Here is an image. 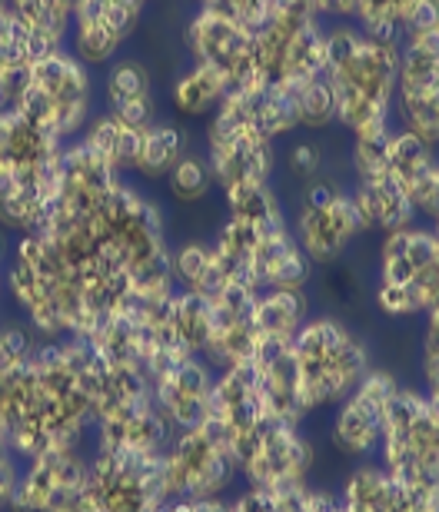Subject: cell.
<instances>
[{"label": "cell", "mask_w": 439, "mask_h": 512, "mask_svg": "<svg viewBox=\"0 0 439 512\" xmlns=\"http://www.w3.org/2000/svg\"><path fill=\"white\" fill-rule=\"evenodd\" d=\"M97 380L100 356L80 336L47 340L24 363L0 366V439L24 463L90 443Z\"/></svg>", "instance_id": "cell-1"}, {"label": "cell", "mask_w": 439, "mask_h": 512, "mask_svg": "<svg viewBox=\"0 0 439 512\" xmlns=\"http://www.w3.org/2000/svg\"><path fill=\"white\" fill-rule=\"evenodd\" d=\"M400 47L366 37L356 24L326 30V84L336 100V124L350 137H370L393 124Z\"/></svg>", "instance_id": "cell-2"}, {"label": "cell", "mask_w": 439, "mask_h": 512, "mask_svg": "<svg viewBox=\"0 0 439 512\" xmlns=\"http://www.w3.org/2000/svg\"><path fill=\"white\" fill-rule=\"evenodd\" d=\"M7 300L17 310V320L47 340L87 336V310L80 300L74 270L54 247L47 233H24L14 237L7 253Z\"/></svg>", "instance_id": "cell-3"}, {"label": "cell", "mask_w": 439, "mask_h": 512, "mask_svg": "<svg viewBox=\"0 0 439 512\" xmlns=\"http://www.w3.org/2000/svg\"><path fill=\"white\" fill-rule=\"evenodd\" d=\"M290 350L306 416L333 409L373 370V356L363 336L326 313H310V320L293 336Z\"/></svg>", "instance_id": "cell-4"}, {"label": "cell", "mask_w": 439, "mask_h": 512, "mask_svg": "<svg viewBox=\"0 0 439 512\" xmlns=\"http://www.w3.org/2000/svg\"><path fill=\"white\" fill-rule=\"evenodd\" d=\"M17 110L60 143L77 140L97 114V80L67 47L34 60Z\"/></svg>", "instance_id": "cell-5"}, {"label": "cell", "mask_w": 439, "mask_h": 512, "mask_svg": "<svg viewBox=\"0 0 439 512\" xmlns=\"http://www.w3.org/2000/svg\"><path fill=\"white\" fill-rule=\"evenodd\" d=\"M373 459L396 483L416 493H439V413L423 389H396Z\"/></svg>", "instance_id": "cell-6"}, {"label": "cell", "mask_w": 439, "mask_h": 512, "mask_svg": "<svg viewBox=\"0 0 439 512\" xmlns=\"http://www.w3.org/2000/svg\"><path fill=\"white\" fill-rule=\"evenodd\" d=\"M439 290V247L433 230L383 233L373 303L390 320H420Z\"/></svg>", "instance_id": "cell-7"}, {"label": "cell", "mask_w": 439, "mask_h": 512, "mask_svg": "<svg viewBox=\"0 0 439 512\" xmlns=\"http://www.w3.org/2000/svg\"><path fill=\"white\" fill-rule=\"evenodd\" d=\"M326 30L320 17L296 0H280L277 10L253 30V64L260 84H303L326 70Z\"/></svg>", "instance_id": "cell-8"}, {"label": "cell", "mask_w": 439, "mask_h": 512, "mask_svg": "<svg viewBox=\"0 0 439 512\" xmlns=\"http://www.w3.org/2000/svg\"><path fill=\"white\" fill-rule=\"evenodd\" d=\"M203 124H207L203 157L210 163L220 193L270 183L273 170H277V143L250 120L247 100L240 94H227V100Z\"/></svg>", "instance_id": "cell-9"}, {"label": "cell", "mask_w": 439, "mask_h": 512, "mask_svg": "<svg viewBox=\"0 0 439 512\" xmlns=\"http://www.w3.org/2000/svg\"><path fill=\"white\" fill-rule=\"evenodd\" d=\"M240 483V469L210 423L177 429L163 449V489L167 503H200V499H227Z\"/></svg>", "instance_id": "cell-10"}, {"label": "cell", "mask_w": 439, "mask_h": 512, "mask_svg": "<svg viewBox=\"0 0 439 512\" xmlns=\"http://www.w3.org/2000/svg\"><path fill=\"white\" fill-rule=\"evenodd\" d=\"M233 459H237L243 486L280 493V489L310 486L316 446L303 433V426L267 416L233 446Z\"/></svg>", "instance_id": "cell-11"}, {"label": "cell", "mask_w": 439, "mask_h": 512, "mask_svg": "<svg viewBox=\"0 0 439 512\" xmlns=\"http://www.w3.org/2000/svg\"><path fill=\"white\" fill-rule=\"evenodd\" d=\"M87 493L97 512H157L167 506L163 456L90 446Z\"/></svg>", "instance_id": "cell-12"}, {"label": "cell", "mask_w": 439, "mask_h": 512, "mask_svg": "<svg viewBox=\"0 0 439 512\" xmlns=\"http://www.w3.org/2000/svg\"><path fill=\"white\" fill-rule=\"evenodd\" d=\"M90 443L27 459L10 512H97L87 493Z\"/></svg>", "instance_id": "cell-13"}, {"label": "cell", "mask_w": 439, "mask_h": 512, "mask_svg": "<svg viewBox=\"0 0 439 512\" xmlns=\"http://www.w3.org/2000/svg\"><path fill=\"white\" fill-rule=\"evenodd\" d=\"M296 243L313 266H330L350 250V243L360 237L363 220L356 213L350 190H340L326 180H310L303 190V200L296 207L290 223Z\"/></svg>", "instance_id": "cell-14"}, {"label": "cell", "mask_w": 439, "mask_h": 512, "mask_svg": "<svg viewBox=\"0 0 439 512\" xmlns=\"http://www.w3.org/2000/svg\"><path fill=\"white\" fill-rule=\"evenodd\" d=\"M396 389H400V380H396L390 370H383V366H373V370L330 409L326 443L333 446L336 456L350 459V463H363V459L376 456V446H380V436H383V419H386V409L393 403Z\"/></svg>", "instance_id": "cell-15"}, {"label": "cell", "mask_w": 439, "mask_h": 512, "mask_svg": "<svg viewBox=\"0 0 439 512\" xmlns=\"http://www.w3.org/2000/svg\"><path fill=\"white\" fill-rule=\"evenodd\" d=\"M67 143L50 137L44 127L27 120L20 110L0 114V197L7 190H40L54 203L60 153Z\"/></svg>", "instance_id": "cell-16"}, {"label": "cell", "mask_w": 439, "mask_h": 512, "mask_svg": "<svg viewBox=\"0 0 439 512\" xmlns=\"http://www.w3.org/2000/svg\"><path fill=\"white\" fill-rule=\"evenodd\" d=\"M183 47L190 54V64L217 70L227 80L230 94L260 84L257 64H253V30L233 24L213 10L197 7V14L183 27Z\"/></svg>", "instance_id": "cell-17"}, {"label": "cell", "mask_w": 439, "mask_h": 512, "mask_svg": "<svg viewBox=\"0 0 439 512\" xmlns=\"http://www.w3.org/2000/svg\"><path fill=\"white\" fill-rule=\"evenodd\" d=\"M147 0H80L70 17L67 50L90 70H104L124 54Z\"/></svg>", "instance_id": "cell-18"}, {"label": "cell", "mask_w": 439, "mask_h": 512, "mask_svg": "<svg viewBox=\"0 0 439 512\" xmlns=\"http://www.w3.org/2000/svg\"><path fill=\"white\" fill-rule=\"evenodd\" d=\"M260 290H250L243 283H227L207 300L210 306V340L207 360L213 370H230V366L250 363L260 346L257 323H253V303Z\"/></svg>", "instance_id": "cell-19"}, {"label": "cell", "mask_w": 439, "mask_h": 512, "mask_svg": "<svg viewBox=\"0 0 439 512\" xmlns=\"http://www.w3.org/2000/svg\"><path fill=\"white\" fill-rule=\"evenodd\" d=\"M213 380H217V370H213L203 356L177 360L150 376L153 403H157L160 416L167 419V426L173 433L207 423Z\"/></svg>", "instance_id": "cell-20"}, {"label": "cell", "mask_w": 439, "mask_h": 512, "mask_svg": "<svg viewBox=\"0 0 439 512\" xmlns=\"http://www.w3.org/2000/svg\"><path fill=\"white\" fill-rule=\"evenodd\" d=\"M346 512H433L436 496L396 483L376 459H363L336 489Z\"/></svg>", "instance_id": "cell-21"}, {"label": "cell", "mask_w": 439, "mask_h": 512, "mask_svg": "<svg viewBox=\"0 0 439 512\" xmlns=\"http://www.w3.org/2000/svg\"><path fill=\"white\" fill-rule=\"evenodd\" d=\"M104 110L124 124L147 130L157 124V97H153V80L144 60L120 54L114 64L104 67Z\"/></svg>", "instance_id": "cell-22"}, {"label": "cell", "mask_w": 439, "mask_h": 512, "mask_svg": "<svg viewBox=\"0 0 439 512\" xmlns=\"http://www.w3.org/2000/svg\"><path fill=\"white\" fill-rule=\"evenodd\" d=\"M250 366H253L260 396L270 413L277 419H287V423L303 426L310 416H306L303 399H300V383H296V363H293L290 343H260Z\"/></svg>", "instance_id": "cell-23"}, {"label": "cell", "mask_w": 439, "mask_h": 512, "mask_svg": "<svg viewBox=\"0 0 439 512\" xmlns=\"http://www.w3.org/2000/svg\"><path fill=\"white\" fill-rule=\"evenodd\" d=\"M350 197L363 220V230L393 233V230L416 227V220H420L410 193H406L403 183L390 177V173H376V177L356 180Z\"/></svg>", "instance_id": "cell-24"}, {"label": "cell", "mask_w": 439, "mask_h": 512, "mask_svg": "<svg viewBox=\"0 0 439 512\" xmlns=\"http://www.w3.org/2000/svg\"><path fill=\"white\" fill-rule=\"evenodd\" d=\"M7 7L17 17V24L24 27L30 44H34L37 60L67 47L70 17H74L67 0H7Z\"/></svg>", "instance_id": "cell-25"}, {"label": "cell", "mask_w": 439, "mask_h": 512, "mask_svg": "<svg viewBox=\"0 0 439 512\" xmlns=\"http://www.w3.org/2000/svg\"><path fill=\"white\" fill-rule=\"evenodd\" d=\"M310 320V300L303 290H260L253 303L260 343H293L300 326Z\"/></svg>", "instance_id": "cell-26"}, {"label": "cell", "mask_w": 439, "mask_h": 512, "mask_svg": "<svg viewBox=\"0 0 439 512\" xmlns=\"http://www.w3.org/2000/svg\"><path fill=\"white\" fill-rule=\"evenodd\" d=\"M227 94H230V87L217 70L190 64L177 80H173L170 107H173V114L183 120H207V117H213V110L227 100Z\"/></svg>", "instance_id": "cell-27"}, {"label": "cell", "mask_w": 439, "mask_h": 512, "mask_svg": "<svg viewBox=\"0 0 439 512\" xmlns=\"http://www.w3.org/2000/svg\"><path fill=\"white\" fill-rule=\"evenodd\" d=\"M140 133L144 130L110 117L107 110H97V114L90 117L87 130L80 133V140H84L100 160H107L120 177H130L134 160H137V147H140Z\"/></svg>", "instance_id": "cell-28"}, {"label": "cell", "mask_w": 439, "mask_h": 512, "mask_svg": "<svg viewBox=\"0 0 439 512\" xmlns=\"http://www.w3.org/2000/svg\"><path fill=\"white\" fill-rule=\"evenodd\" d=\"M170 266H173V283H177V290L197 293L203 300H210L213 293L230 283L227 276H223L217 256H213V247L207 240H190V243L173 247Z\"/></svg>", "instance_id": "cell-29"}, {"label": "cell", "mask_w": 439, "mask_h": 512, "mask_svg": "<svg viewBox=\"0 0 439 512\" xmlns=\"http://www.w3.org/2000/svg\"><path fill=\"white\" fill-rule=\"evenodd\" d=\"M183 130L177 124H153L140 133V147L130 180H144V183H160L167 180V173L173 170V163L183 157Z\"/></svg>", "instance_id": "cell-30"}, {"label": "cell", "mask_w": 439, "mask_h": 512, "mask_svg": "<svg viewBox=\"0 0 439 512\" xmlns=\"http://www.w3.org/2000/svg\"><path fill=\"white\" fill-rule=\"evenodd\" d=\"M416 0H360L350 24H356L366 37L380 44H403V20L413 10Z\"/></svg>", "instance_id": "cell-31"}, {"label": "cell", "mask_w": 439, "mask_h": 512, "mask_svg": "<svg viewBox=\"0 0 439 512\" xmlns=\"http://www.w3.org/2000/svg\"><path fill=\"white\" fill-rule=\"evenodd\" d=\"M433 160H436L433 147L416 137V133H410L406 127L390 133V143H386V173L400 180L406 190H410V183L420 177Z\"/></svg>", "instance_id": "cell-32"}, {"label": "cell", "mask_w": 439, "mask_h": 512, "mask_svg": "<svg viewBox=\"0 0 439 512\" xmlns=\"http://www.w3.org/2000/svg\"><path fill=\"white\" fill-rule=\"evenodd\" d=\"M163 187L177 203H200L210 197V190L217 187L213 183V170L203 153H183V157L173 163V170L167 173Z\"/></svg>", "instance_id": "cell-33"}, {"label": "cell", "mask_w": 439, "mask_h": 512, "mask_svg": "<svg viewBox=\"0 0 439 512\" xmlns=\"http://www.w3.org/2000/svg\"><path fill=\"white\" fill-rule=\"evenodd\" d=\"M287 90L293 97L300 130H323L336 124V100H333L330 84H326V77L303 80V84H287Z\"/></svg>", "instance_id": "cell-34"}, {"label": "cell", "mask_w": 439, "mask_h": 512, "mask_svg": "<svg viewBox=\"0 0 439 512\" xmlns=\"http://www.w3.org/2000/svg\"><path fill=\"white\" fill-rule=\"evenodd\" d=\"M306 496H310V486L280 489V493L243 486V493L227 499V512H306Z\"/></svg>", "instance_id": "cell-35"}, {"label": "cell", "mask_w": 439, "mask_h": 512, "mask_svg": "<svg viewBox=\"0 0 439 512\" xmlns=\"http://www.w3.org/2000/svg\"><path fill=\"white\" fill-rule=\"evenodd\" d=\"M37 60L34 44L24 34V27L17 24V17L10 14L7 0H0V70L30 67Z\"/></svg>", "instance_id": "cell-36"}, {"label": "cell", "mask_w": 439, "mask_h": 512, "mask_svg": "<svg viewBox=\"0 0 439 512\" xmlns=\"http://www.w3.org/2000/svg\"><path fill=\"white\" fill-rule=\"evenodd\" d=\"M280 0H203V10H213V14L233 20V24L257 30L263 20H267L273 10H277Z\"/></svg>", "instance_id": "cell-37"}, {"label": "cell", "mask_w": 439, "mask_h": 512, "mask_svg": "<svg viewBox=\"0 0 439 512\" xmlns=\"http://www.w3.org/2000/svg\"><path fill=\"white\" fill-rule=\"evenodd\" d=\"M37 346L40 340L20 320H0V366L24 363Z\"/></svg>", "instance_id": "cell-38"}, {"label": "cell", "mask_w": 439, "mask_h": 512, "mask_svg": "<svg viewBox=\"0 0 439 512\" xmlns=\"http://www.w3.org/2000/svg\"><path fill=\"white\" fill-rule=\"evenodd\" d=\"M20 469H24V459L0 439V512H10V506H14Z\"/></svg>", "instance_id": "cell-39"}, {"label": "cell", "mask_w": 439, "mask_h": 512, "mask_svg": "<svg viewBox=\"0 0 439 512\" xmlns=\"http://www.w3.org/2000/svg\"><path fill=\"white\" fill-rule=\"evenodd\" d=\"M436 27H439V0H416L413 10L403 20V40L430 34Z\"/></svg>", "instance_id": "cell-40"}, {"label": "cell", "mask_w": 439, "mask_h": 512, "mask_svg": "<svg viewBox=\"0 0 439 512\" xmlns=\"http://www.w3.org/2000/svg\"><path fill=\"white\" fill-rule=\"evenodd\" d=\"M296 4L310 10L313 17H320L323 24H350L360 0H296Z\"/></svg>", "instance_id": "cell-41"}, {"label": "cell", "mask_w": 439, "mask_h": 512, "mask_svg": "<svg viewBox=\"0 0 439 512\" xmlns=\"http://www.w3.org/2000/svg\"><path fill=\"white\" fill-rule=\"evenodd\" d=\"M287 167H290V173H296V177L316 180V173L323 167V153H320V147H313V143H306V140L293 143L287 150Z\"/></svg>", "instance_id": "cell-42"}, {"label": "cell", "mask_w": 439, "mask_h": 512, "mask_svg": "<svg viewBox=\"0 0 439 512\" xmlns=\"http://www.w3.org/2000/svg\"><path fill=\"white\" fill-rule=\"evenodd\" d=\"M423 320V340H420V363L439 360V290L433 296V303L426 306Z\"/></svg>", "instance_id": "cell-43"}, {"label": "cell", "mask_w": 439, "mask_h": 512, "mask_svg": "<svg viewBox=\"0 0 439 512\" xmlns=\"http://www.w3.org/2000/svg\"><path fill=\"white\" fill-rule=\"evenodd\" d=\"M420 373H423V393H426V399H430L433 409L439 413V360L420 363Z\"/></svg>", "instance_id": "cell-44"}, {"label": "cell", "mask_w": 439, "mask_h": 512, "mask_svg": "<svg viewBox=\"0 0 439 512\" xmlns=\"http://www.w3.org/2000/svg\"><path fill=\"white\" fill-rule=\"evenodd\" d=\"M4 273H7V250H4V243H0V306H4V300H7V280H4Z\"/></svg>", "instance_id": "cell-45"}, {"label": "cell", "mask_w": 439, "mask_h": 512, "mask_svg": "<svg viewBox=\"0 0 439 512\" xmlns=\"http://www.w3.org/2000/svg\"><path fill=\"white\" fill-rule=\"evenodd\" d=\"M433 237H436V247H439V220L433 223Z\"/></svg>", "instance_id": "cell-46"}, {"label": "cell", "mask_w": 439, "mask_h": 512, "mask_svg": "<svg viewBox=\"0 0 439 512\" xmlns=\"http://www.w3.org/2000/svg\"><path fill=\"white\" fill-rule=\"evenodd\" d=\"M433 512H439V496H436V503H433Z\"/></svg>", "instance_id": "cell-47"}, {"label": "cell", "mask_w": 439, "mask_h": 512, "mask_svg": "<svg viewBox=\"0 0 439 512\" xmlns=\"http://www.w3.org/2000/svg\"><path fill=\"white\" fill-rule=\"evenodd\" d=\"M147 4H150V0H147Z\"/></svg>", "instance_id": "cell-48"}]
</instances>
